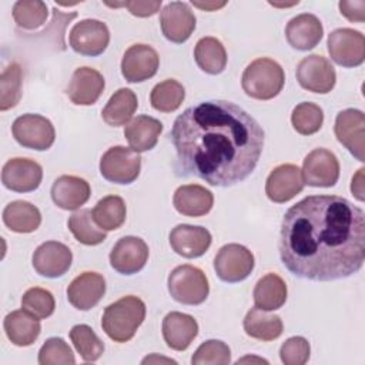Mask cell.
<instances>
[{
	"label": "cell",
	"instance_id": "cell-26",
	"mask_svg": "<svg viewBox=\"0 0 365 365\" xmlns=\"http://www.w3.org/2000/svg\"><path fill=\"white\" fill-rule=\"evenodd\" d=\"M173 204L174 208L182 215L201 217L208 214L212 208L214 195L202 185L187 184L175 190Z\"/></svg>",
	"mask_w": 365,
	"mask_h": 365
},
{
	"label": "cell",
	"instance_id": "cell-24",
	"mask_svg": "<svg viewBox=\"0 0 365 365\" xmlns=\"http://www.w3.org/2000/svg\"><path fill=\"white\" fill-rule=\"evenodd\" d=\"M91 194L90 184L76 175H60L51 185V200L61 210H77Z\"/></svg>",
	"mask_w": 365,
	"mask_h": 365
},
{
	"label": "cell",
	"instance_id": "cell-2",
	"mask_svg": "<svg viewBox=\"0 0 365 365\" xmlns=\"http://www.w3.org/2000/svg\"><path fill=\"white\" fill-rule=\"evenodd\" d=\"M171 141L184 175L230 187L255 170L264 148V130L240 106L210 100L185 108L175 118Z\"/></svg>",
	"mask_w": 365,
	"mask_h": 365
},
{
	"label": "cell",
	"instance_id": "cell-30",
	"mask_svg": "<svg viewBox=\"0 0 365 365\" xmlns=\"http://www.w3.org/2000/svg\"><path fill=\"white\" fill-rule=\"evenodd\" d=\"M3 222L10 231L29 234L41 224V214L36 205L29 201L17 200L9 202L3 210Z\"/></svg>",
	"mask_w": 365,
	"mask_h": 365
},
{
	"label": "cell",
	"instance_id": "cell-16",
	"mask_svg": "<svg viewBox=\"0 0 365 365\" xmlns=\"http://www.w3.org/2000/svg\"><path fill=\"white\" fill-rule=\"evenodd\" d=\"M43 178L41 165L30 158H11L1 170V182L7 190L30 192L38 188Z\"/></svg>",
	"mask_w": 365,
	"mask_h": 365
},
{
	"label": "cell",
	"instance_id": "cell-22",
	"mask_svg": "<svg viewBox=\"0 0 365 365\" xmlns=\"http://www.w3.org/2000/svg\"><path fill=\"white\" fill-rule=\"evenodd\" d=\"M104 86L106 81L100 71L91 67H78L68 83L67 96L77 106H91L101 96Z\"/></svg>",
	"mask_w": 365,
	"mask_h": 365
},
{
	"label": "cell",
	"instance_id": "cell-34",
	"mask_svg": "<svg viewBox=\"0 0 365 365\" xmlns=\"http://www.w3.org/2000/svg\"><path fill=\"white\" fill-rule=\"evenodd\" d=\"M91 212H93V220L101 230L114 231L124 224L127 208L121 197L107 195L94 205Z\"/></svg>",
	"mask_w": 365,
	"mask_h": 365
},
{
	"label": "cell",
	"instance_id": "cell-27",
	"mask_svg": "<svg viewBox=\"0 0 365 365\" xmlns=\"http://www.w3.org/2000/svg\"><path fill=\"white\" fill-rule=\"evenodd\" d=\"M163 131V124L154 117L141 114L125 124L124 137L128 145L135 153L148 151L155 147Z\"/></svg>",
	"mask_w": 365,
	"mask_h": 365
},
{
	"label": "cell",
	"instance_id": "cell-38",
	"mask_svg": "<svg viewBox=\"0 0 365 365\" xmlns=\"http://www.w3.org/2000/svg\"><path fill=\"white\" fill-rule=\"evenodd\" d=\"M23 71L19 63H10L0 76V110L6 111L17 106L21 98Z\"/></svg>",
	"mask_w": 365,
	"mask_h": 365
},
{
	"label": "cell",
	"instance_id": "cell-9",
	"mask_svg": "<svg viewBox=\"0 0 365 365\" xmlns=\"http://www.w3.org/2000/svg\"><path fill=\"white\" fill-rule=\"evenodd\" d=\"M328 53L342 67H358L365 60V37L354 29H336L328 36Z\"/></svg>",
	"mask_w": 365,
	"mask_h": 365
},
{
	"label": "cell",
	"instance_id": "cell-3",
	"mask_svg": "<svg viewBox=\"0 0 365 365\" xmlns=\"http://www.w3.org/2000/svg\"><path fill=\"white\" fill-rule=\"evenodd\" d=\"M145 318V304L135 295H125L110 304L103 314L101 327L114 342L130 341Z\"/></svg>",
	"mask_w": 365,
	"mask_h": 365
},
{
	"label": "cell",
	"instance_id": "cell-5",
	"mask_svg": "<svg viewBox=\"0 0 365 365\" xmlns=\"http://www.w3.org/2000/svg\"><path fill=\"white\" fill-rule=\"evenodd\" d=\"M168 292L180 304L200 305L210 292V285L205 274L190 264L174 268L168 275Z\"/></svg>",
	"mask_w": 365,
	"mask_h": 365
},
{
	"label": "cell",
	"instance_id": "cell-8",
	"mask_svg": "<svg viewBox=\"0 0 365 365\" xmlns=\"http://www.w3.org/2000/svg\"><path fill=\"white\" fill-rule=\"evenodd\" d=\"M255 265L252 252L241 244H227L214 258V269L224 282H240L248 278Z\"/></svg>",
	"mask_w": 365,
	"mask_h": 365
},
{
	"label": "cell",
	"instance_id": "cell-33",
	"mask_svg": "<svg viewBox=\"0 0 365 365\" xmlns=\"http://www.w3.org/2000/svg\"><path fill=\"white\" fill-rule=\"evenodd\" d=\"M282 329L284 325L278 315H268L258 308H251L244 318L245 334L259 341H274L282 334Z\"/></svg>",
	"mask_w": 365,
	"mask_h": 365
},
{
	"label": "cell",
	"instance_id": "cell-45",
	"mask_svg": "<svg viewBox=\"0 0 365 365\" xmlns=\"http://www.w3.org/2000/svg\"><path fill=\"white\" fill-rule=\"evenodd\" d=\"M124 7L135 17H148L160 10L161 0H130L124 1Z\"/></svg>",
	"mask_w": 365,
	"mask_h": 365
},
{
	"label": "cell",
	"instance_id": "cell-10",
	"mask_svg": "<svg viewBox=\"0 0 365 365\" xmlns=\"http://www.w3.org/2000/svg\"><path fill=\"white\" fill-rule=\"evenodd\" d=\"M68 41L76 53L96 57L106 51L110 43V31L106 23L96 19H84L73 26Z\"/></svg>",
	"mask_w": 365,
	"mask_h": 365
},
{
	"label": "cell",
	"instance_id": "cell-35",
	"mask_svg": "<svg viewBox=\"0 0 365 365\" xmlns=\"http://www.w3.org/2000/svg\"><path fill=\"white\" fill-rule=\"evenodd\" d=\"M67 225L74 238L84 245H98L107 238L106 231L96 224L93 212L87 208L73 212Z\"/></svg>",
	"mask_w": 365,
	"mask_h": 365
},
{
	"label": "cell",
	"instance_id": "cell-17",
	"mask_svg": "<svg viewBox=\"0 0 365 365\" xmlns=\"http://www.w3.org/2000/svg\"><path fill=\"white\" fill-rule=\"evenodd\" d=\"M195 23L197 20L192 10L182 1H171L165 4L160 13V24L164 37L177 44L190 38Z\"/></svg>",
	"mask_w": 365,
	"mask_h": 365
},
{
	"label": "cell",
	"instance_id": "cell-11",
	"mask_svg": "<svg viewBox=\"0 0 365 365\" xmlns=\"http://www.w3.org/2000/svg\"><path fill=\"white\" fill-rule=\"evenodd\" d=\"M295 76L302 88L318 94L329 93L336 81L334 66L319 54L304 57L297 66Z\"/></svg>",
	"mask_w": 365,
	"mask_h": 365
},
{
	"label": "cell",
	"instance_id": "cell-7",
	"mask_svg": "<svg viewBox=\"0 0 365 365\" xmlns=\"http://www.w3.org/2000/svg\"><path fill=\"white\" fill-rule=\"evenodd\" d=\"M14 140L36 151L48 150L56 138V131L51 121L40 114H23L17 117L11 125Z\"/></svg>",
	"mask_w": 365,
	"mask_h": 365
},
{
	"label": "cell",
	"instance_id": "cell-15",
	"mask_svg": "<svg viewBox=\"0 0 365 365\" xmlns=\"http://www.w3.org/2000/svg\"><path fill=\"white\" fill-rule=\"evenodd\" d=\"M160 66L157 51L148 44L130 46L121 60V74L128 83H141L155 76Z\"/></svg>",
	"mask_w": 365,
	"mask_h": 365
},
{
	"label": "cell",
	"instance_id": "cell-42",
	"mask_svg": "<svg viewBox=\"0 0 365 365\" xmlns=\"http://www.w3.org/2000/svg\"><path fill=\"white\" fill-rule=\"evenodd\" d=\"M231 362L230 346L220 339L202 342L191 358L192 365H225Z\"/></svg>",
	"mask_w": 365,
	"mask_h": 365
},
{
	"label": "cell",
	"instance_id": "cell-49",
	"mask_svg": "<svg viewBox=\"0 0 365 365\" xmlns=\"http://www.w3.org/2000/svg\"><path fill=\"white\" fill-rule=\"evenodd\" d=\"M153 361H164V362H171V364H177V362H175V361H173V359H168V358H158V356H155V355L144 358V359H143V364H147V362H153Z\"/></svg>",
	"mask_w": 365,
	"mask_h": 365
},
{
	"label": "cell",
	"instance_id": "cell-21",
	"mask_svg": "<svg viewBox=\"0 0 365 365\" xmlns=\"http://www.w3.org/2000/svg\"><path fill=\"white\" fill-rule=\"evenodd\" d=\"M211 234L200 225L180 224L170 232V245L174 252L184 258H198L211 245Z\"/></svg>",
	"mask_w": 365,
	"mask_h": 365
},
{
	"label": "cell",
	"instance_id": "cell-32",
	"mask_svg": "<svg viewBox=\"0 0 365 365\" xmlns=\"http://www.w3.org/2000/svg\"><path fill=\"white\" fill-rule=\"evenodd\" d=\"M197 66L207 74H220L227 66V51L222 43L215 37H202L194 48Z\"/></svg>",
	"mask_w": 365,
	"mask_h": 365
},
{
	"label": "cell",
	"instance_id": "cell-13",
	"mask_svg": "<svg viewBox=\"0 0 365 365\" xmlns=\"http://www.w3.org/2000/svg\"><path fill=\"white\" fill-rule=\"evenodd\" d=\"M301 173L311 187H332L339 178V161L332 151L315 148L304 158Z\"/></svg>",
	"mask_w": 365,
	"mask_h": 365
},
{
	"label": "cell",
	"instance_id": "cell-44",
	"mask_svg": "<svg viewBox=\"0 0 365 365\" xmlns=\"http://www.w3.org/2000/svg\"><path fill=\"white\" fill-rule=\"evenodd\" d=\"M309 354V342L304 336H291L279 348V358L285 365H304Z\"/></svg>",
	"mask_w": 365,
	"mask_h": 365
},
{
	"label": "cell",
	"instance_id": "cell-29",
	"mask_svg": "<svg viewBox=\"0 0 365 365\" xmlns=\"http://www.w3.org/2000/svg\"><path fill=\"white\" fill-rule=\"evenodd\" d=\"M287 294L288 291L285 281L279 275L269 272L259 278L255 284L252 292L255 308L265 312L279 309L287 301Z\"/></svg>",
	"mask_w": 365,
	"mask_h": 365
},
{
	"label": "cell",
	"instance_id": "cell-19",
	"mask_svg": "<svg viewBox=\"0 0 365 365\" xmlns=\"http://www.w3.org/2000/svg\"><path fill=\"white\" fill-rule=\"evenodd\" d=\"M302 173L295 164H281L275 167L265 182L267 197L277 202H287L304 190Z\"/></svg>",
	"mask_w": 365,
	"mask_h": 365
},
{
	"label": "cell",
	"instance_id": "cell-6",
	"mask_svg": "<svg viewBox=\"0 0 365 365\" xmlns=\"http://www.w3.org/2000/svg\"><path fill=\"white\" fill-rule=\"evenodd\" d=\"M141 168L138 153L123 145L110 147L100 160L101 175L114 184H131Z\"/></svg>",
	"mask_w": 365,
	"mask_h": 365
},
{
	"label": "cell",
	"instance_id": "cell-48",
	"mask_svg": "<svg viewBox=\"0 0 365 365\" xmlns=\"http://www.w3.org/2000/svg\"><path fill=\"white\" fill-rule=\"evenodd\" d=\"M192 6L201 9V10H205V11H214V10H218L221 7H224L227 4V1H205V3H201V1H191Z\"/></svg>",
	"mask_w": 365,
	"mask_h": 365
},
{
	"label": "cell",
	"instance_id": "cell-31",
	"mask_svg": "<svg viewBox=\"0 0 365 365\" xmlns=\"http://www.w3.org/2000/svg\"><path fill=\"white\" fill-rule=\"evenodd\" d=\"M138 107L137 96L130 88H118L107 101L101 111L103 120L111 127H120L130 123Z\"/></svg>",
	"mask_w": 365,
	"mask_h": 365
},
{
	"label": "cell",
	"instance_id": "cell-20",
	"mask_svg": "<svg viewBox=\"0 0 365 365\" xmlns=\"http://www.w3.org/2000/svg\"><path fill=\"white\" fill-rule=\"evenodd\" d=\"M106 294V279L101 274L86 271L77 275L67 288L68 302L80 309L88 311L96 307Z\"/></svg>",
	"mask_w": 365,
	"mask_h": 365
},
{
	"label": "cell",
	"instance_id": "cell-46",
	"mask_svg": "<svg viewBox=\"0 0 365 365\" xmlns=\"http://www.w3.org/2000/svg\"><path fill=\"white\" fill-rule=\"evenodd\" d=\"M339 11L344 17H346L349 21L362 23L365 20V1L364 0H342L338 4Z\"/></svg>",
	"mask_w": 365,
	"mask_h": 365
},
{
	"label": "cell",
	"instance_id": "cell-18",
	"mask_svg": "<svg viewBox=\"0 0 365 365\" xmlns=\"http://www.w3.org/2000/svg\"><path fill=\"white\" fill-rule=\"evenodd\" d=\"M73 254L67 245L58 241H46L33 254V268L46 278H58L71 267Z\"/></svg>",
	"mask_w": 365,
	"mask_h": 365
},
{
	"label": "cell",
	"instance_id": "cell-43",
	"mask_svg": "<svg viewBox=\"0 0 365 365\" xmlns=\"http://www.w3.org/2000/svg\"><path fill=\"white\" fill-rule=\"evenodd\" d=\"M40 365H67L76 364L74 354L63 338H48L38 351Z\"/></svg>",
	"mask_w": 365,
	"mask_h": 365
},
{
	"label": "cell",
	"instance_id": "cell-23",
	"mask_svg": "<svg viewBox=\"0 0 365 365\" xmlns=\"http://www.w3.org/2000/svg\"><path fill=\"white\" fill-rule=\"evenodd\" d=\"M322 36V23L311 13H302L292 17L285 27V38L288 44L301 51L314 48L321 41Z\"/></svg>",
	"mask_w": 365,
	"mask_h": 365
},
{
	"label": "cell",
	"instance_id": "cell-1",
	"mask_svg": "<svg viewBox=\"0 0 365 365\" xmlns=\"http://www.w3.org/2000/svg\"><path fill=\"white\" fill-rule=\"evenodd\" d=\"M279 257L298 278L335 281L356 274L365 259V214L339 195H309L281 222Z\"/></svg>",
	"mask_w": 365,
	"mask_h": 365
},
{
	"label": "cell",
	"instance_id": "cell-25",
	"mask_svg": "<svg viewBox=\"0 0 365 365\" xmlns=\"http://www.w3.org/2000/svg\"><path fill=\"white\" fill-rule=\"evenodd\" d=\"M198 334V324L194 317L173 311L163 319V336L174 351H185Z\"/></svg>",
	"mask_w": 365,
	"mask_h": 365
},
{
	"label": "cell",
	"instance_id": "cell-12",
	"mask_svg": "<svg viewBox=\"0 0 365 365\" xmlns=\"http://www.w3.org/2000/svg\"><path fill=\"white\" fill-rule=\"evenodd\" d=\"M335 135L338 141L361 163L365 161V115L361 110L346 108L336 114Z\"/></svg>",
	"mask_w": 365,
	"mask_h": 365
},
{
	"label": "cell",
	"instance_id": "cell-14",
	"mask_svg": "<svg viewBox=\"0 0 365 365\" xmlns=\"http://www.w3.org/2000/svg\"><path fill=\"white\" fill-rule=\"evenodd\" d=\"M148 245L134 235L120 238L110 252V265L123 275H133L141 271L148 259Z\"/></svg>",
	"mask_w": 365,
	"mask_h": 365
},
{
	"label": "cell",
	"instance_id": "cell-41",
	"mask_svg": "<svg viewBox=\"0 0 365 365\" xmlns=\"http://www.w3.org/2000/svg\"><path fill=\"white\" fill-rule=\"evenodd\" d=\"M21 308L37 317L38 319L48 318L56 308L54 297L50 291L34 287L27 289L21 297Z\"/></svg>",
	"mask_w": 365,
	"mask_h": 365
},
{
	"label": "cell",
	"instance_id": "cell-50",
	"mask_svg": "<svg viewBox=\"0 0 365 365\" xmlns=\"http://www.w3.org/2000/svg\"><path fill=\"white\" fill-rule=\"evenodd\" d=\"M244 361H257V362H264V364H268V361H265V359H261V358H250V356H247V358H242V359H238V361H237V364H240V362H244Z\"/></svg>",
	"mask_w": 365,
	"mask_h": 365
},
{
	"label": "cell",
	"instance_id": "cell-37",
	"mask_svg": "<svg viewBox=\"0 0 365 365\" xmlns=\"http://www.w3.org/2000/svg\"><path fill=\"white\" fill-rule=\"evenodd\" d=\"M70 339L86 362L97 361L104 352L103 341L96 335L91 327L86 324L74 325L70 331Z\"/></svg>",
	"mask_w": 365,
	"mask_h": 365
},
{
	"label": "cell",
	"instance_id": "cell-40",
	"mask_svg": "<svg viewBox=\"0 0 365 365\" xmlns=\"http://www.w3.org/2000/svg\"><path fill=\"white\" fill-rule=\"evenodd\" d=\"M324 123V111L319 106L304 101L294 107L291 114V124L294 130L302 135H311L319 131Z\"/></svg>",
	"mask_w": 365,
	"mask_h": 365
},
{
	"label": "cell",
	"instance_id": "cell-39",
	"mask_svg": "<svg viewBox=\"0 0 365 365\" xmlns=\"http://www.w3.org/2000/svg\"><path fill=\"white\" fill-rule=\"evenodd\" d=\"M48 16V9L40 0H19L13 6V19L16 24L26 30L41 27Z\"/></svg>",
	"mask_w": 365,
	"mask_h": 365
},
{
	"label": "cell",
	"instance_id": "cell-36",
	"mask_svg": "<svg viewBox=\"0 0 365 365\" xmlns=\"http://www.w3.org/2000/svg\"><path fill=\"white\" fill-rule=\"evenodd\" d=\"M185 90L181 83L174 78H167L154 86L150 94L153 108L161 113L175 111L184 101Z\"/></svg>",
	"mask_w": 365,
	"mask_h": 365
},
{
	"label": "cell",
	"instance_id": "cell-47",
	"mask_svg": "<svg viewBox=\"0 0 365 365\" xmlns=\"http://www.w3.org/2000/svg\"><path fill=\"white\" fill-rule=\"evenodd\" d=\"M364 171L365 168H359L356 171V174L352 177V182H351V191L352 195H355L356 200L364 201L365 200V184H364Z\"/></svg>",
	"mask_w": 365,
	"mask_h": 365
},
{
	"label": "cell",
	"instance_id": "cell-4",
	"mask_svg": "<svg viewBox=\"0 0 365 365\" xmlns=\"http://www.w3.org/2000/svg\"><path fill=\"white\" fill-rule=\"evenodd\" d=\"M284 83L285 74L282 67L268 57H259L251 61L241 77L242 90L255 100H271L277 97Z\"/></svg>",
	"mask_w": 365,
	"mask_h": 365
},
{
	"label": "cell",
	"instance_id": "cell-28",
	"mask_svg": "<svg viewBox=\"0 0 365 365\" xmlns=\"http://www.w3.org/2000/svg\"><path fill=\"white\" fill-rule=\"evenodd\" d=\"M3 325L7 338L17 346H29L34 344L41 331L40 319L26 309H17L7 314Z\"/></svg>",
	"mask_w": 365,
	"mask_h": 365
}]
</instances>
